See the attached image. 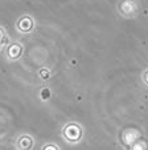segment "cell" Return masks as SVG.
Returning <instances> with one entry per match:
<instances>
[{
	"label": "cell",
	"instance_id": "1",
	"mask_svg": "<svg viewBox=\"0 0 148 150\" xmlns=\"http://www.w3.org/2000/svg\"><path fill=\"white\" fill-rule=\"evenodd\" d=\"M53 147H54V145H46V146L44 147V150H53ZM56 150H58V147H57Z\"/></svg>",
	"mask_w": 148,
	"mask_h": 150
}]
</instances>
